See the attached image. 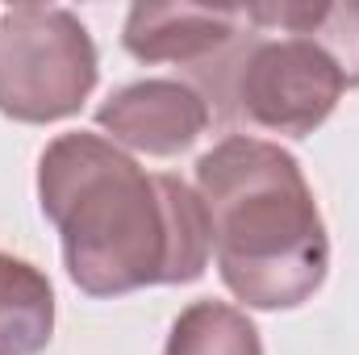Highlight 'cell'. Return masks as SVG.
Here are the masks:
<instances>
[{
    "instance_id": "6da1fadb",
    "label": "cell",
    "mask_w": 359,
    "mask_h": 355,
    "mask_svg": "<svg viewBox=\"0 0 359 355\" xmlns=\"http://www.w3.org/2000/svg\"><path fill=\"white\" fill-rule=\"evenodd\" d=\"M38 201L88 297L192 284L213 251L209 213L180 176L142 172L100 134H59L38 159Z\"/></svg>"
},
{
    "instance_id": "7a4b0ae2",
    "label": "cell",
    "mask_w": 359,
    "mask_h": 355,
    "mask_svg": "<svg viewBox=\"0 0 359 355\" xmlns=\"http://www.w3.org/2000/svg\"><path fill=\"white\" fill-rule=\"evenodd\" d=\"M222 284L251 309L309 301L330 267V239L301 163L264 138H226L196 159Z\"/></svg>"
},
{
    "instance_id": "3957f363",
    "label": "cell",
    "mask_w": 359,
    "mask_h": 355,
    "mask_svg": "<svg viewBox=\"0 0 359 355\" xmlns=\"http://www.w3.org/2000/svg\"><path fill=\"white\" fill-rule=\"evenodd\" d=\"M96 88V46L84 21L55 4L0 13V113L46 126L80 113Z\"/></svg>"
},
{
    "instance_id": "277c9868",
    "label": "cell",
    "mask_w": 359,
    "mask_h": 355,
    "mask_svg": "<svg viewBox=\"0 0 359 355\" xmlns=\"http://www.w3.org/2000/svg\"><path fill=\"white\" fill-rule=\"evenodd\" d=\"M230 67V109L255 130L305 138L339 105L343 76L339 67L305 38L284 29H259Z\"/></svg>"
},
{
    "instance_id": "5b68a950",
    "label": "cell",
    "mask_w": 359,
    "mask_h": 355,
    "mask_svg": "<svg viewBox=\"0 0 359 355\" xmlns=\"http://www.w3.org/2000/svg\"><path fill=\"white\" fill-rule=\"evenodd\" d=\"M96 126L109 134V142L168 159L205 134L209 100L180 80H138L117 88L96 109Z\"/></svg>"
},
{
    "instance_id": "8992f818",
    "label": "cell",
    "mask_w": 359,
    "mask_h": 355,
    "mask_svg": "<svg viewBox=\"0 0 359 355\" xmlns=\"http://www.w3.org/2000/svg\"><path fill=\"white\" fill-rule=\"evenodd\" d=\"M247 8H205V4H134L126 13L121 42L142 63L201 67L217 59L238 34H247Z\"/></svg>"
},
{
    "instance_id": "52a82bcc",
    "label": "cell",
    "mask_w": 359,
    "mask_h": 355,
    "mask_svg": "<svg viewBox=\"0 0 359 355\" xmlns=\"http://www.w3.org/2000/svg\"><path fill=\"white\" fill-rule=\"evenodd\" d=\"M247 21L255 29H284L313 42L343 76L347 88H359V0L339 4H247Z\"/></svg>"
},
{
    "instance_id": "ba28073f",
    "label": "cell",
    "mask_w": 359,
    "mask_h": 355,
    "mask_svg": "<svg viewBox=\"0 0 359 355\" xmlns=\"http://www.w3.org/2000/svg\"><path fill=\"white\" fill-rule=\"evenodd\" d=\"M55 335V288L34 264L0 255V355H38Z\"/></svg>"
},
{
    "instance_id": "9c48e42d",
    "label": "cell",
    "mask_w": 359,
    "mask_h": 355,
    "mask_svg": "<svg viewBox=\"0 0 359 355\" xmlns=\"http://www.w3.org/2000/svg\"><path fill=\"white\" fill-rule=\"evenodd\" d=\"M163 355H264L255 322L226 301H196L172 322Z\"/></svg>"
}]
</instances>
